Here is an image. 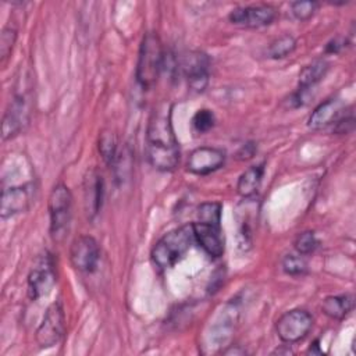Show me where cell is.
Here are the masks:
<instances>
[{
    "label": "cell",
    "mask_w": 356,
    "mask_h": 356,
    "mask_svg": "<svg viewBox=\"0 0 356 356\" xmlns=\"http://www.w3.org/2000/svg\"><path fill=\"white\" fill-rule=\"evenodd\" d=\"M172 106L163 102L154 107L146 129V156L159 171H172L179 161V146L172 128Z\"/></svg>",
    "instance_id": "cell-1"
},
{
    "label": "cell",
    "mask_w": 356,
    "mask_h": 356,
    "mask_svg": "<svg viewBox=\"0 0 356 356\" xmlns=\"http://www.w3.org/2000/svg\"><path fill=\"white\" fill-rule=\"evenodd\" d=\"M193 242L195 234L192 224H185L171 229L153 246L152 260L161 270L170 268L184 257Z\"/></svg>",
    "instance_id": "cell-2"
},
{
    "label": "cell",
    "mask_w": 356,
    "mask_h": 356,
    "mask_svg": "<svg viewBox=\"0 0 356 356\" xmlns=\"http://www.w3.org/2000/svg\"><path fill=\"white\" fill-rule=\"evenodd\" d=\"M164 61V51L160 38L154 32L143 36L138 53L136 81L143 89L152 88L161 72Z\"/></svg>",
    "instance_id": "cell-3"
},
{
    "label": "cell",
    "mask_w": 356,
    "mask_h": 356,
    "mask_svg": "<svg viewBox=\"0 0 356 356\" xmlns=\"http://www.w3.org/2000/svg\"><path fill=\"white\" fill-rule=\"evenodd\" d=\"M50 216V232L56 241H61L68 231L72 210V195L67 185L57 184L47 202Z\"/></svg>",
    "instance_id": "cell-4"
},
{
    "label": "cell",
    "mask_w": 356,
    "mask_h": 356,
    "mask_svg": "<svg viewBox=\"0 0 356 356\" xmlns=\"http://www.w3.org/2000/svg\"><path fill=\"white\" fill-rule=\"evenodd\" d=\"M65 332V314L60 302L51 303L42 323L36 330V342L40 348H51L57 345Z\"/></svg>",
    "instance_id": "cell-5"
},
{
    "label": "cell",
    "mask_w": 356,
    "mask_h": 356,
    "mask_svg": "<svg viewBox=\"0 0 356 356\" xmlns=\"http://www.w3.org/2000/svg\"><path fill=\"white\" fill-rule=\"evenodd\" d=\"M313 325V317L309 312L293 309L285 312L275 323V332L282 342L293 343L303 339Z\"/></svg>",
    "instance_id": "cell-6"
},
{
    "label": "cell",
    "mask_w": 356,
    "mask_h": 356,
    "mask_svg": "<svg viewBox=\"0 0 356 356\" xmlns=\"http://www.w3.org/2000/svg\"><path fill=\"white\" fill-rule=\"evenodd\" d=\"M99 259L100 250L95 238L89 235H81L71 243L70 260L75 270L81 273H92L96 270Z\"/></svg>",
    "instance_id": "cell-7"
},
{
    "label": "cell",
    "mask_w": 356,
    "mask_h": 356,
    "mask_svg": "<svg viewBox=\"0 0 356 356\" xmlns=\"http://www.w3.org/2000/svg\"><path fill=\"white\" fill-rule=\"evenodd\" d=\"M277 18V10L268 4H256L234 8L228 19L242 28H261L273 24Z\"/></svg>",
    "instance_id": "cell-8"
},
{
    "label": "cell",
    "mask_w": 356,
    "mask_h": 356,
    "mask_svg": "<svg viewBox=\"0 0 356 356\" xmlns=\"http://www.w3.org/2000/svg\"><path fill=\"white\" fill-rule=\"evenodd\" d=\"M56 284V273L50 256H43L28 275V296L38 300L50 293Z\"/></svg>",
    "instance_id": "cell-9"
},
{
    "label": "cell",
    "mask_w": 356,
    "mask_h": 356,
    "mask_svg": "<svg viewBox=\"0 0 356 356\" xmlns=\"http://www.w3.org/2000/svg\"><path fill=\"white\" fill-rule=\"evenodd\" d=\"M179 65L188 81V85L196 92L204 90L209 82L210 67V60L207 54L202 51H191L181 58Z\"/></svg>",
    "instance_id": "cell-10"
},
{
    "label": "cell",
    "mask_w": 356,
    "mask_h": 356,
    "mask_svg": "<svg viewBox=\"0 0 356 356\" xmlns=\"http://www.w3.org/2000/svg\"><path fill=\"white\" fill-rule=\"evenodd\" d=\"M225 163V152L218 147L202 146L191 152L186 170L195 175H207L218 168H221Z\"/></svg>",
    "instance_id": "cell-11"
},
{
    "label": "cell",
    "mask_w": 356,
    "mask_h": 356,
    "mask_svg": "<svg viewBox=\"0 0 356 356\" xmlns=\"http://www.w3.org/2000/svg\"><path fill=\"white\" fill-rule=\"evenodd\" d=\"M193 225L195 242L211 257H220L224 253V236L220 225L196 221Z\"/></svg>",
    "instance_id": "cell-12"
},
{
    "label": "cell",
    "mask_w": 356,
    "mask_h": 356,
    "mask_svg": "<svg viewBox=\"0 0 356 356\" xmlns=\"http://www.w3.org/2000/svg\"><path fill=\"white\" fill-rule=\"evenodd\" d=\"M343 104L338 99H328L324 103L318 104L309 117L307 125L312 129H321L331 124H337L338 120L343 115Z\"/></svg>",
    "instance_id": "cell-13"
},
{
    "label": "cell",
    "mask_w": 356,
    "mask_h": 356,
    "mask_svg": "<svg viewBox=\"0 0 356 356\" xmlns=\"http://www.w3.org/2000/svg\"><path fill=\"white\" fill-rule=\"evenodd\" d=\"M31 203L29 192L25 186H11L6 188L1 192V206L0 214L1 218H7L28 210Z\"/></svg>",
    "instance_id": "cell-14"
},
{
    "label": "cell",
    "mask_w": 356,
    "mask_h": 356,
    "mask_svg": "<svg viewBox=\"0 0 356 356\" xmlns=\"http://www.w3.org/2000/svg\"><path fill=\"white\" fill-rule=\"evenodd\" d=\"M26 107L22 97H15L3 117V139L15 136L26 122Z\"/></svg>",
    "instance_id": "cell-15"
},
{
    "label": "cell",
    "mask_w": 356,
    "mask_h": 356,
    "mask_svg": "<svg viewBox=\"0 0 356 356\" xmlns=\"http://www.w3.org/2000/svg\"><path fill=\"white\" fill-rule=\"evenodd\" d=\"M355 305V298L350 293L345 295H332L327 296L321 303V310L325 316L332 320H342L345 318L352 310Z\"/></svg>",
    "instance_id": "cell-16"
},
{
    "label": "cell",
    "mask_w": 356,
    "mask_h": 356,
    "mask_svg": "<svg viewBox=\"0 0 356 356\" xmlns=\"http://www.w3.org/2000/svg\"><path fill=\"white\" fill-rule=\"evenodd\" d=\"M103 199V179L96 172H89V177L85 179V206L90 217H93L100 206Z\"/></svg>",
    "instance_id": "cell-17"
},
{
    "label": "cell",
    "mask_w": 356,
    "mask_h": 356,
    "mask_svg": "<svg viewBox=\"0 0 356 356\" xmlns=\"http://www.w3.org/2000/svg\"><path fill=\"white\" fill-rule=\"evenodd\" d=\"M263 174H264V167L261 164L252 165L248 170H245L238 178V184H236L238 193L245 199L252 197L257 192L261 184Z\"/></svg>",
    "instance_id": "cell-18"
},
{
    "label": "cell",
    "mask_w": 356,
    "mask_h": 356,
    "mask_svg": "<svg viewBox=\"0 0 356 356\" xmlns=\"http://www.w3.org/2000/svg\"><path fill=\"white\" fill-rule=\"evenodd\" d=\"M328 68L330 64L323 58L314 60L313 63L307 64L299 74V90L306 92L316 83H318L325 76Z\"/></svg>",
    "instance_id": "cell-19"
},
{
    "label": "cell",
    "mask_w": 356,
    "mask_h": 356,
    "mask_svg": "<svg viewBox=\"0 0 356 356\" xmlns=\"http://www.w3.org/2000/svg\"><path fill=\"white\" fill-rule=\"evenodd\" d=\"M99 152L108 165H114L118 157L117 138L111 131H102L99 136Z\"/></svg>",
    "instance_id": "cell-20"
},
{
    "label": "cell",
    "mask_w": 356,
    "mask_h": 356,
    "mask_svg": "<svg viewBox=\"0 0 356 356\" xmlns=\"http://www.w3.org/2000/svg\"><path fill=\"white\" fill-rule=\"evenodd\" d=\"M296 47V40L291 35H282L278 39H275L270 46H268V57L271 58H284L289 56Z\"/></svg>",
    "instance_id": "cell-21"
},
{
    "label": "cell",
    "mask_w": 356,
    "mask_h": 356,
    "mask_svg": "<svg viewBox=\"0 0 356 356\" xmlns=\"http://www.w3.org/2000/svg\"><path fill=\"white\" fill-rule=\"evenodd\" d=\"M221 203L218 202H204L197 207V221L220 225L221 222Z\"/></svg>",
    "instance_id": "cell-22"
},
{
    "label": "cell",
    "mask_w": 356,
    "mask_h": 356,
    "mask_svg": "<svg viewBox=\"0 0 356 356\" xmlns=\"http://www.w3.org/2000/svg\"><path fill=\"white\" fill-rule=\"evenodd\" d=\"M216 122V117L211 110L202 108L195 113L192 117V128L196 134H206L209 132Z\"/></svg>",
    "instance_id": "cell-23"
},
{
    "label": "cell",
    "mask_w": 356,
    "mask_h": 356,
    "mask_svg": "<svg viewBox=\"0 0 356 356\" xmlns=\"http://www.w3.org/2000/svg\"><path fill=\"white\" fill-rule=\"evenodd\" d=\"M293 245L296 252L303 256L316 250V248L318 246V239L316 238V234L313 231H303L298 234Z\"/></svg>",
    "instance_id": "cell-24"
},
{
    "label": "cell",
    "mask_w": 356,
    "mask_h": 356,
    "mask_svg": "<svg viewBox=\"0 0 356 356\" xmlns=\"http://www.w3.org/2000/svg\"><path fill=\"white\" fill-rule=\"evenodd\" d=\"M282 270L289 275H302L307 270V263L302 254H286L282 260Z\"/></svg>",
    "instance_id": "cell-25"
},
{
    "label": "cell",
    "mask_w": 356,
    "mask_h": 356,
    "mask_svg": "<svg viewBox=\"0 0 356 356\" xmlns=\"http://www.w3.org/2000/svg\"><path fill=\"white\" fill-rule=\"evenodd\" d=\"M318 8V3L316 1H293L291 4V11L293 14V17L299 21H307L310 19L314 13Z\"/></svg>",
    "instance_id": "cell-26"
},
{
    "label": "cell",
    "mask_w": 356,
    "mask_h": 356,
    "mask_svg": "<svg viewBox=\"0 0 356 356\" xmlns=\"http://www.w3.org/2000/svg\"><path fill=\"white\" fill-rule=\"evenodd\" d=\"M15 40H17V31L10 26L4 28L0 35V58L3 63L8 58L11 50L15 44Z\"/></svg>",
    "instance_id": "cell-27"
},
{
    "label": "cell",
    "mask_w": 356,
    "mask_h": 356,
    "mask_svg": "<svg viewBox=\"0 0 356 356\" xmlns=\"http://www.w3.org/2000/svg\"><path fill=\"white\" fill-rule=\"evenodd\" d=\"M348 44V40L342 36H337L334 39H331L327 46H325V53H330V54H338L341 53Z\"/></svg>",
    "instance_id": "cell-28"
}]
</instances>
